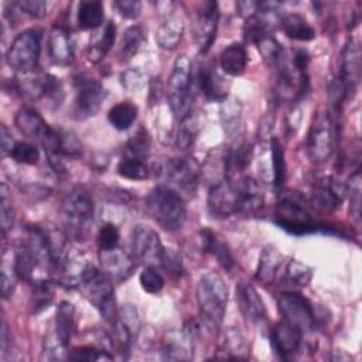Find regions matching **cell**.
<instances>
[{
  "instance_id": "f5cc1de1",
  "label": "cell",
  "mask_w": 362,
  "mask_h": 362,
  "mask_svg": "<svg viewBox=\"0 0 362 362\" xmlns=\"http://www.w3.org/2000/svg\"><path fill=\"white\" fill-rule=\"evenodd\" d=\"M351 215L359 223L361 218V178L359 171L351 177Z\"/></svg>"
},
{
  "instance_id": "3957f363",
  "label": "cell",
  "mask_w": 362,
  "mask_h": 362,
  "mask_svg": "<svg viewBox=\"0 0 362 362\" xmlns=\"http://www.w3.org/2000/svg\"><path fill=\"white\" fill-rule=\"evenodd\" d=\"M148 215L164 229L175 230L182 226L187 208L182 197L165 185L154 187L146 197Z\"/></svg>"
},
{
  "instance_id": "603a6c76",
  "label": "cell",
  "mask_w": 362,
  "mask_h": 362,
  "mask_svg": "<svg viewBox=\"0 0 362 362\" xmlns=\"http://www.w3.org/2000/svg\"><path fill=\"white\" fill-rule=\"evenodd\" d=\"M76 331L75 307L69 301H61L55 313V329L54 334L64 346H68Z\"/></svg>"
},
{
  "instance_id": "11a10c76",
  "label": "cell",
  "mask_w": 362,
  "mask_h": 362,
  "mask_svg": "<svg viewBox=\"0 0 362 362\" xmlns=\"http://www.w3.org/2000/svg\"><path fill=\"white\" fill-rule=\"evenodd\" d=\"M113 6L126 18H136L141 13V3L137 0H117Z\"/></svg>"
},
{
  "instance_id": "ac0fdd59",
  "label": "cell",
  "mask_w": 362,
  "mask_h": 362,
  "mask_svg": "<svg viewBox=\"0 0 362 362\" xmlns=\"http://www.w3.org/2000/svg\"><path fill=\"white\" fill-rule=\"evenodd\" d=\"M165 173L181 189L192 192L195 191L199 180V165L191 157H173L165 164Z\"/></svg>"
},
{
  "instance_id": "db71d44e",
  "label": "cell",
  "mask_w": 362,
  "mask_h": 362,
  "mask_svg": "<svg viewBox=\"0 0 362 362\" xmlns=\"http://www.w3.org/2000/svg\"><path fill=\"white\" fill-rule=\"evenodd\" d=\"M14 4L20 8V11L34 18H42L47 14V3L42 0H23Z\"/></svg>"
},
{
  "instance_id": "484cf974",
  "label": "cell",
  "mask_w": 362,
  "mask_h": 362,
  "mask_svg": "<svg viewBox=\"0 0 362 362\" xmlns=\"http://www.w3.org/2000/svg\"><path fill=\"white\" fill-rule=\"evenodd\" d=\"M219 64L222 71L226 75L238 76L242 75L246 64H247V54L243 45L240 44H230L222 49L219 55Z\"/></svg>"
},
{
  "instance_id": "277c9868",
  "label": "cell",
  "mask_w": 362,
  "mask_h": 362,
  "mask_svg": "<svg viewBox=\"0 0 362 362\" xmlns=\"http://www.w3.org/2000/svg\"><path fill=\"white\" fill-rule=\"evenodd\" d=\"M79 287L82 288L85 297L99 310L102 317L112 324L119 311L116 308L113 284L107 274L102 269L88 263L82 273Z\"/></svg>"
},
{
  "instance_id": "f35d334b",
  "label": "cell",
  "mask_w": 362,
  "mask_h": 362,
  "mask_svg": "<svg viewBox=\"0 0 362 362\" xmlns=\"http://www.w3.org/2000/svg\"><path fill=\"white\" fill-rule=\"evenodd\" d=\"M17 279L18 277L14 267V253L11 250H4L1 260V294L4 298H7L13 293Z\"/></svg>"
},
{
  "instance_id": "7dc6e473",
  "label": "cell",
  "mask_w": 362,
  "mask_h": 362,
  "mask_svg": "<svg viewBox=\"0 0 362 362\" xmlns=\"http://www.w3.org/2000/svg\"><path fill=\"white\" fill-rule=\"evenodd\" d=\"M119 230L113 223H105L98 232V247L99 250H110L119 245Z\"/></svg>"
},
{
  "instance_id": "d6a6232c",
  "label": "cell",
  "mask_w": 362,
  "mask_h": 362,
  "mask_svg": "<svg viewBox=\"0 0 362 362\" xmlns=\"http://www.w3.org/2000/svg\"><path fill=\"white\" fill-rule=\"evenodd\" d=\"M133 328L117 314L112 322V345L122 358H127L133 339Z\"/></svg>"
},
{
  "instance_id": "cb8c5ba5",
  "label": "cell",
  "mask_w": 362,
  "mask_h": 362,
  "mask_svg": "<svg viewBox=\"0 0 362 362\" xmlns=\"http://www.w3.org/2000/svg\"><path fill=\"white\" fill-rule=\"evenodd\" d=\"M253 148L247 143H239L236 147L228 150L223 158L225 177L229 180L239 178L245 168L250 164Z\"/></svg>"
},
{
  "instance_id": "e575fe53",
  "label": "cell",
  "mask_w": 362,
  "mask_h": 362,
  "mask_svg": "<svg viewBox=\"0 0 362 362\" xmlns=\"http://www.w3.org/2000/svg\"><path fill=\"white\" fill-rule=\"evenodd\" d=\"M311 277L313 270L307 264L298 260H290L284 267L281 281L291 288H303L311 281Z\"/></svg>"
},
{
  "instance_id": "e0dca14e",
  "label": "cell",
  "mask_w": 362,
  "mask_h": 362,
  "mask_svg": "<svg viewBox=\"0 0 362 362\" xmlns=\"http://www.w3.org/2000/svg\"><path fill=\"white\" fill-rule=\"evenodd\" d=\"M102 270L107 274L112 281L127 280L136 267V259L119 246L110 250H100L99 255Z\"/></svg>"
},
{
  "instance_id": "d4e9b609",
  "label": "cell",
  "mask_w": 362,
  "mask_h": 362,
  "mask_svg": "<svg viewBox=\"0 0 362 362\" xmlns=\"http://www.w3.org/2000/svg\"><path fill=\"white\" fill-rule=\"evenodd\" d=\"M191 339L187 337V334H180L177 331L168 332L164 338L160 354L161 358L165 361H181V359H189L191 355Z\"/></svg>"
},
{
  "instance_id": "7402d4cb",
  "label": "cell",
  "mask_w": 362,
  "mask_h": 362,
  "mask_svg": "<svg viewBox=\"0 0 362 362\" xmlns=\"http://www.w3.org/2000/svg\"><path fill=\"white\" fill-rule=\"evenodd\" d=\"M283 266V255L274 246H266L259 257V264L256 269V280L262 284L274 283Z\"/></svg>"
},
{
  "instance_id": "6da1fadb",
  "label": "cell",
  "mask_w": 362,
  "mask_h": 362,
  "mask_svg": "<svg viewBox=\"0 0 362 362\" xmlns=\"http://www.w3.org/2000/svg\"><path fill=\"white\" fill-rule=\"evenodd\" d=\"M197 301L204 327L216 332L222 325L228 303V287L218 273L208 272L201 276L197 286Z\"/></svg>"
},
{
  "instance_id": "83f0119b",
  "label": "cell",
  "mask_w": 362,
  "mask_h": 362,
  "mask_svg": "<svg viewBox=\"0 0 362 362\" xmlns=\"http://www.w3.org/2000/svg\"><path fill=\"white\" fill-rule=\"evenodd\" d=\"M182 33H184L182 21H180L177 17H168L157 28L156 41L158 47H161L163 49H174L180 44L182 38Z\"/></svg>"
},
{
  "instance_id": "52a82bcc",
  "label": "cell",
  "mask_w": 362,
  "mask_h": 362,
  "mask_svg": "<svg viewBox=\"0 0 362 362\" xmlns=\"http://www.w3.org/2000/svg\"><path fill=\"white\" fill-rule=\"evenodd\" d=\"M335 122L328 113L318 112L311 123L307 137V153L313 163L321 164L327 161L335 147Z\"/></svg>"
},
{
  "instance_id": "9c48e42d",
  "label": "cell",
  "mask_w": 362,
  "mask_h": 362,
  "mask_svg": "<svg viewBox=\"0 0 362 362\" xmlns=\"http://www.w3.org/2000/svg\"><path fill=\"white\" fill-rule=\"evenodd\" d=\"M281 321L297 328L303 335L310 332L315 325L314 308L308 298L297 291H286L277 301Z\"/></svg>"
},
{
  "instance_id": "9f6ffc18",
  "label": "cell",
  "mask_w": 362,
  "mask_h": 362,
  "mask_svg": "<svg viewBox=\"0 0 362 362\" xmlns=\"http://www.w3.org/2000/svg\"><path fill=\"white\" fill-rule=\"evenodd\" d=\"M182 124L180 126V130H178V136H177V144L180 148L185 150L188 147H191V144L194 143V139H195V129L188 123V120L184 117L182 120Z\"/></svg>"
},
{
  "instance_id": "6f0895ef",
  "label": "cell",
  "mask_w": 362,
  "mask_h": 362,
  "mask_svg": "<svg viewBox=\"0 0 362 362\" xmlns=\"http://www.w3.org/2000/svg\"><path fill=\"white\" fill-rule=\"evenodd\" d=\"M236 10L238 13L245 17L249 18L252 16H255L259 11V1H252V0H245V1H238L236 3Z\"/></svg>"
},
{
  "instance_id": "f1b7e54d",
  "label": "cell",
  "mask_w": 362,
  "mask_h": 362,
  "mask_svg": "<svg viewBox=\"0 0 362 362\" xmlns=\"http://www.w3.org/2000/svg\"><path fill=\"white\" fill-rule=\"evenodd\" d=\"M280 24H281L284 34L288 38H293L297 41H311L315 37L314 28L308 24V21L303 16H300L297 13L284 16L281 18Z\"/></svg>"
},
{
  "instance_id": "8992f818",
  "label": "cell",
  "mask_w": 362,
  "mask_h": 362,
  "mask_svg": "<svg viewBox=\"0 0 362 362\" xmlns=\"http://www.w3.org/2000/svg\"><path fill=\"white\" fill-rule=\"evenodd\" d=\"M191 83H192V65L187 55L177 57L167 85L168 103L173 113L178 119L189 115L191 106Z\"/></svg>"
},
{
  "instance_id": "680465c9",
  "label": "cell",
  "mask_w": 362,
  "mask_h": 362,
  "mask_svg": "<svg viewBox=\"0 0 362 362\" xmlns=\"http://www.w3.org/2000/svg\"><path fill=\"white\" fill-rule=\"evenodd\" d=\"M0 139H1V151L4 154H10L13 146L16 144L11 132L7 129L6 124H1V133H0Z\"/></svg>"
},
{
  "instance_id": "d590c367",
  "label": "cell",
  "mask_w": 362,
  "mask_h": 362,
  "mask_svg": "<svg viewBox=\"0 0 362 362\" xmlns=\"http://www.w3.org/2000/svg\"><path fill=\"white\" fill-rule=\"evenodd\" d=\"M144 40H146L144 28L139 24L130 25L122 37V42H120V47H119L120 59L127 61V59L133 58L139 52Z\"/></svg>"
},
{
  "instance_id": "8d00e7d4",
  "label": "cell",
  "mask_w": 362,
  "mask_h": 362,
  "mask_svg": "<svg viewBox=\"0 0 362 362\" xmlns=\"http://www.w3.org/2000/svg\"><path fill=\"white\" fill-rule=\"evenodd\" d=\"M115 40H116V25L109 21L106 25H105V30H103V34L102 37L89 48V52H88V59L90 62H99L103 59V57L110 51V48L113 47L115 44Z\"/></svg>"
},
{
  "instance_id": "5b68a950",
  "label": "cell",
  "mask_w": 362,
  "mask_h": 362,
  "mask_svg": "<svg viewBox=\"0 0 362 362\" xmlns=\"http://www.w3.org/2000/svg\"><path fill=\"white\" fill-rule=\"evenodd\" d=\"M276 223L293 235L310 233L318 228L305 205L304 197L297 191H288L281 195L277 202Z\"/></svg>"
},
{
  "instance_id": "30bf717a",
  "label": "cell",
  "mask_w": 362,
  "mask_h": 362,
  "mask_svg": "<svg viewBox=\"0 0 362 362\" xmlns=\"http://www.w3.org/2000/svg\"><path fill=\"white\" fill-rule=\"evenodd\" d=\"M75 98H74V116L78 120H83L95 116L105 98L106 90L102 83L90 76L78 75L74 79Z\"/></svg>"
},
{
  "instance_id": "ba28073f",
  "label": "cell",
  "mask_w": 362,
  "mask_h": 362,
  "mask_svg": "<svg viewBox=\"0 0 362 362\" xmlns=\"http://www.w3.org/2000/svg\"><path fill=\"white\" fill-rule=\"evenodd\" d=\"M41 54V34L34 28L24 30L11 42L7 49V64L18 72L33 71L38 65Z\"/></svg>"
},
{
  "instance_id": "ffe728a7",
  "label": "cell",
  "mask_w": 362,
  "mask_h": 362,
  "mask_svg": "<svg viewBox=\"0 0 362 362\" xmlns=\"http://www.w3.org/2000/svg\"><path fill=\"white\" fill-rule=\"evenodd\" d=\"M270 338L276 354H279L283 359H288L300 351L303 334L297 328L281 321L274 325Z\"/></svg>"
},
{
  "instance_id": "ee69618b",
  "label": "cell",
  "mask_w": 362,
  "mask_h": 362,
  "mask_svg": "<svg viewBox=\"0 0 362 362\" xmlns=\"http://www.w3.org/2000/svg\"><path fill=\"white\" fill-rule=\"evenodd\" d=\"M270 147H272V163H273V181L279 187L284 182V178H286L284 151L280 141L276 137H272Z\"/></svg>"
},
{
  "instance_id": "d6986e66",
  "label": "cell",
  "mask_w": 362,
  "mask_h": 362,
  "mask_svg": "<svg viewBox=\"0 0 362 362\" xmlns=\"http://www.w3.org/2000/svg\"><path fill=\"white\" fill-rule=\"evenodd\" d=\"M236 300H238V305L240 313L243 314V317L253 322V324H259L263 322L267 317V311H266V305L262 300V297L259 296L257 290L247 281H240L236 286Z\"/></svg>"
},
{
  "instance_id": "b9f144b4",
  "label": "cell",
  "mask_w": 362,
  "mask_h": 362,
  "mask_svg": "<svg viewBox=\"0 0 362 362\" xmlns=\"http://www.w3.org/2000/svg\"><path fill=\"white\" fill-rule=\"evenodd\" d=\"M127 147L130 150V153L133 154L134 158H140L144 160L148 153H150V147H151V139L150 134L146 129L140 127L134 134H132V137L127 141Z\"/></svg>"
},
{
  "instance_id": "4dcf8cb0",
  "label": "cell",
  "mask_w": 362,
  "mask_h": 362,
  "mask_svg": "<svg viewBox=\"0 0 362 362\" xmlns=\"http://www.w3.org/2000/svg\"><path fill=\"white\" fill-rule=\"evenodd\" d=\"M238 182L242 194L240 212L250 214L260 209L263 206V194L259 184L250 177H239Z\"/></svg>"
},
{
  "instance_id": "60d3db41",
  "label": "cell",
  "mask_w": 362,
  "mask_h": 362,
  "mask_svg": "<svg viewBox=\"0 0 362 362\" xmlns=\"http://www.w3.org/2000/svg\"><path fill=\"white\" fill-rule=\"evenodd\" d=\"M8 156L16 163L25 165H35L40 161V150L27 141H16Z\"/></svg>"
},
{
  "instance_id": "f546056e",
  "label": "cell",
  "mask_w": 362,
  "mask_h": 362,
  "mask_svg": "<svg viewBox=\"0 0 362 362\" xmlns=\"http://www.w3.org/2000/svg\"><path fill=\"white\" fill-rule=\"evenodd\" d=\"M197 78L202 93L209 100H219L226 96L225 90L222 89L221 76L216 74V71H214L211 65H201Z\"/></svg>"
},
{
  "instance_id": "836d02e7",
  "label": "cell",
  "mask_w": 362,
  "mask_h": 362,
  "mask_svg": "<svg viewBox=\"0 0 362 362\" xmlns=\"http://www.w3.org/2000/svg\"><path fill=\"white\" fill-rule=\"evenodd\" d=\"M137 106L129 100L120 102L110 107L107 113V120L117 130H127L137 119Z\"/></svg>"
},
{
  "instance_id": "816d5d0a",
  "label": "cell",
  "mask_w": 362,
  "mask_h": 362,
  "mask_svg": "<svg viewBox=\"0 0 362 362\" xmlns=\"http://www.w3.org/2000/svg\"><path fill=\"white\" fill-rule=\"evenodd\" d=\"M160 266L173 277L182 276L184 269H182L181 259L177 255V252H174L173 249L164 247V253H163V259H161V264Z\"/></svg>"
},
{
  "instance_id": "2e32d148",
  "label": "cell",
  "mask_w": 362,
  "mask_h": 362,
  "mask_svg": "<svg viewBox=\"0 0 362 362\" xmlns=\"http://www.w3.org/2000/svg\"><path fill=\"white\" fill-rule=\"evenodd\" d=\"M218 20H219L218 4L215 1L202 3L194 24V37L199 48V52L205 54L211 48L216 35Z\"/></svg>"
},
{
  "instance_id": "c3c4849f",
  "label": "cell",
  "mask_w": 362,
  "mask_h": 362,
  "mask_svg": "<svg viewBox=\"0 0 362 362\" xmlns=\"http://www.w3.org/2000/svg\"><path fill=\"white\" fill-rule=\"evenodd\" d=\"M0 222H1V232L3 236H6V233L8 230H11L13 223H14V211H13V205H11V199L7 195V189L6 185H1V198H0Z\"/></svg>"
},
{
  "instance_id": "ab89813d",
  "label": "cell",
  "mask_w": 362,
  "mask_h": 362,
  "mask_svg": "<svg viewBox=\"0 0 362 362\" xmlns=\"http://www.w3.org/2000/svg\"><path fill=\"white\" fill-rule=\"evenodd\" d=\"M245 349V341L242 335L236 331H229L222 348L219 349V354H216V358H228V359H245L246 356L243 355L246 351Z\"/></svg>"
},
{
  "instance_id": "9a60e30c",
  "label": "cell",
  "mask_w": 362,
  "mask_h": 362,
  "mask_svg": "<svg viewBox=\"0 0 362 362\" xmlns=\"http://www.w3.org/2000/svg\"><path fill=\"white\" fill-rule=\"evenodd\" d=\"M346 192V184L341 182L337 178L325 177L315 181V184L313 185L310 202L317 211L329 214L341 205Z\"/></svg>"
},
{
  "instance_id": "74e56055",
  "label": "cell",
  "mask_w": 362,
  "mask_h": 362,
  "mask_svg": "<svg viewBox=\"0 0 362 362\" xmlns=\"http://www.w3.org/2000/svg\"><path fill=\"white\" fill-rule=\"evenodd\" d=\"M117 174L123 178L133 180V181H143L150 175V168L140 158H123L117 164Z\"/></svg>"
},
{
  "instance_id": "7a4b0ae2",
  "label": "cell",
  "mask_w": 362,
  "mask_h": 362,
  "mask_svg": "<svg viewBox=\"0 0 362 362\" xmlns=\"http://www.w3.org/2000/svg\"><path fill=\"white\" fill-rule=\"evenodd\" d=\"M66 236L76 242L88 239L93 222V199L83 187L72 188L62 201Z\"/></svg>"
},
{
  "instance_id": "44dd1931",
  "label": "cell",
  "mask_w": 362,
  "mask_h": 362,
  "mask_svg": "<svg viewBox=\"0 0 362 362\" xmlns=\"http://www.w3.org/2000/svg\"><path fill=\"white\" fill-rule=\"evenodd\" d=\"M49 58L57 65H69L74 61V41L69 31L62 25H54L48 37Z\"/></svg>"
},
{
  "instance_id": "4fadbf2b",
  "label": "cell",
  "mask_w": 362,
  "mask_h": 362,
  "mask_svg": "<svg viewBox=\"0 0 362 362\" xmlns=\"http://www.w3.org/2000/svg\"><path fill=\"white\" fill-rule=\"evenodd\" d=\"M132 253L144 266H160L164 246L156 230L146 225H136L132 232Z\"/></svg>"
},
{
  "instance_id": "f907efd6",
  "label": "cell",
  "mask_w": 362,
  "mask_h": 362,
  "mask_svg": "<svg viewBox=\"0 0 362 362\" xmlns=\"http://www.w3.org/2000/svg\"><path fill=\"white\" fill-rule=\"evenodd\" d=\"M61 133V156L76 158L82 154V144L76 136L66 130H59Z\"/></svg>"
},
{
  "instance_id": "5bb4252c",
  "label": "cell",
  "mask_w": 362,
  "mask_h": 362,
  "mask_svg": "<svg viewBox=\"0 0 362 362\" xmlns=\"http://www.w3.org/2000/svg\"><path fill=\"white\" fill-rule=\"evenodd\" d=\"M341 85L345 90V96H354L361 81V66H362V54H361V45L356 40L351 38L345 42L341 59Z\"/></svg>"
},
{
  "instance_id": "8fae6325",
  "label": "cell",
  "mask_w": 362,
  "mask_h": 362,
  "mask_svg": "<svg viewBox=\"0 0 362 362\" xmlns=\"http://www.w3.org/2000/svg\"><path fill=\"white\" fill-rule=\"evenodd\" d=\"M242 194L238 178L223 181L211 187L208 192V211L215 218H229L240 212Z\"/></svg>"
},
{
  "instance_id": "7bdbcfd3",
  "label": "cell",
  "mask_w": 362,
  "mask_h": 362,
  "mask_svg": "<svg viewBox=\"0 0 362 362\" xmlns=\"http://www.w3.org/2000/svg\"><path fill=\"white\" fill-rule=\"evenodd\" d=\"M68 359L72 361H85V362H96V361H112L113 355H110L107 351L96 348L93 345H83L79 348H75L68 355Z\"/></svg>"
},
{
  "instance_id": "681fc988",
  "label": "cell",
  "mask_w": 362,
  "mask_h": 362,
  "mask_svg": "<svg viewBox=\"0 0 362 362\" xmlns=\"http://www.w3.org/2000/svg\"><path fill=\"white\" fill-rule=\"evenodd\" d=\"M120 83L127 92H139L146 85L143 72L137 68H129L120 74Z\"/></svg>"
},
{
  "instance_id": "4316f807",
  "label": "cell",
  "mask_w": 362,
  "mask_h": 362,
  "mask_svg": "<svg viewBox=\"0 0 362 362\" xmlns=\"http://www.w3.org/2000/svg\"><path fill=\"white\" fill-rule=\"evenodd\" d=\"M199 235H201V243H202L204 250L211 253L225 270H230L233 267L235 262H233V256H232L228 245L225 242H222L209 229L201 230Z\"/></svg>"
},
{
  "instance_id": "bcb514c9",
  "label": "cell",
  "mask_w": 362,
  "mask_h": 362,
  "mask_svg": "<svg viewBox=\"0 0 362 362\" xmlns=\"http://www.w3.org/2000/svg\"><path fill=\"white\" fill-rule=\"evenodd\" d=\"M139 280H140V286L143 287V290L150 293V294L160 293L164 287V283H165L163 276L153 266H146L143 269V272L140 273Z\"/></svg>"
},
{
  "instance_id": "1f68e13d",
  "label": "cell",
  "mask_w": 362,
  "mask_h": 362,
  "mask_svg": "<svg viewBox=\"0 0 362 362\" xmlns=\"http://www.w3.org/2000/svg\"><path fill=\"white\" fill-rule=\"evenodd\" d=\"M78 25L82 30L98 28L103 21V4L96 0L81 1L76 14Z\"/></svg>"
},
{
  "instance_id": "7c38bea8",
  "label": "cell",
  "mask_w": 362,
  "mask_h": 362,
  "mask_svg": "<svg viewBox=\"0 0 362 362\" xmlns=\"http://www.w3.org/2000/svg\"><path fill=\"white\" fill-rule=\"evenodd\" d=\"M13 85L20 95L31 100H37L44 96L55 98L58 93H61L59 81L47 72L38 71L37 68L27 72H18L13 81Z\"/></svg>"
},
{
  "instance_id": "f6af8a7d",
  "label": "cell",
  "mask_w": 362,
  "mask_h": 362,
  "mask_svg": "<svg viewBox=\"0 0 362 362\" xmlns=\"http://www.w3.org/2000/svg\"><path fill=\"white\" fill-rule=\"evenodd\" d=\"M221 117L228 133L239 132L240 126V105L236 100H230L222 105L221 107Z\"/></svg>"
}]
</instances>
